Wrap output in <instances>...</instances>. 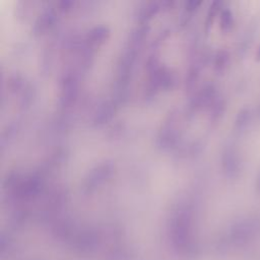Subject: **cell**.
<instances>
[{
	"mask_svg": "<svg viewBox=\"0 0 260 260\" xmlns=\"http://www.w3.org/2000/svg\"><path fill=\"white\" fill-rule=\"evenodd\" d=\"M251 120V115H250V111L248 109H242L236 119V127L239 131L244 130L245 128H247V126L249 125V122Z\"/></svg>",
	"mask_w": 260,
	"mask_h": 260,
	"instance_id": "277c9868",
	"label": "cell"
},
{
	"mask_svg": "<svg viewBox=\"0 0 260 260\" xmlns=\"http://www.w3.org/2000/svg\"><path fill=\"white\" fill-rule=\"evenodd\" d=\"M256 61L260 62V46H259V48H258V50H257V54H256Z\"/></svg>",
	"mask_w": 260,
	"mask_h": 260,
	"instance_id": "8992f818",
	"label": "cell"
},
{
	"mask_svg": "<svg viewBox=\"0 0 260 260\" xmlns=\"http://www.w3.org/2000/svg\"><path fill=\"white\" fill-rule=\"evenodd\" d=\"M256 188H257V191L260 193V173L258 175V178H257V183H256Z\"/></svg>",
	"mask_w": 260,
	"mask_h": 260,
	"instance_id": "5b68a950",
	"label": "cell"
},
{
	"mask_svg": "<svg viewBox=\"0 0 260 260\" xmlns=\"http://www.w3.org/2000/svg\"><path fill=\"white\" fill-rule=\"evenodd\" d=\"M220 29L222 32H229L234 24L233 13L230 9H224L220 13Z\"/></svg>",
	"mask_w": 260,
	"mask_h": 260,
	"instance_id": "7a4b0ae2",
	"label": "cell"
},
{
	"mask_svg": "<svg viewBox=\"0 0 260 260\" xmlns=\"http://www.w3.org/2000/svg\"><path fill=\"white\" fill-rule=\"evenodd\" d=\"M230 56L226 51H220L217 53L215 60H214V68L218 73H222L229 63Z\"/></svg>",
	"mask_w": 260,
	"mask_h": 260,
	"instance_id": "3957f363",
	"label": "cell"
},
{
	"mask_svg": "<svg viewBox=\"0 0 260 260\" xmlns=\"http://www.w3.org/2000/svg\"><path fill=\"white\" fill-rule=\"evenodd\" d=\"M240 160L237 153L233 149L225 151L223 156V166L225 173L231 177L235 178L239 175L240 172Z\"/></svg>",
	"mask_w": 260,
	"mask_h": 260,
	"instance_id": "6da1fadb",
	"label": "cell"
}]
</instances>
